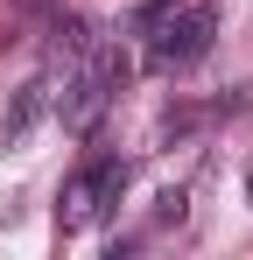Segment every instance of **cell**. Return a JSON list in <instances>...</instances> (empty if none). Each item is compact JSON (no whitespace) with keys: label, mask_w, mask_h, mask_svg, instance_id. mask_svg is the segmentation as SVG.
I'll use <instances>...</instances> for the list:
<instances>
[{"label":"cell","mask_w":253,"mask_h":260,"mask_svg":"<svg viewBox=\"0 0 253 260\" xmlns=\"http://www.w3.org/2000/svg\"><path fill=\"white\" fill-rule=\"evenodd\" d=\"M126 85V56L120 49H91L78 71H71V85H64V99H56V113L71 120V127H91L106 106H113V91Z\"/></svg>","instance_id":"1"},{"label":"cell","mask_w":253,"mask_h":260,"mask_svg":"<svg viewBox=\"0 0 253 260\" xmlns=\"http://www.w3.org/2000/svg\"><path fill=\"white\" fill-rule=\"evenodd\" d=\"M120 183H126L120 162H84L71 176V190H64V225H91L106 211V197H120Z\"/></svg>","instance_id":"2"},{"label":"cell","mask_w":253,"mask_h":260,"mask_svg":"<svg viewBox=\"0 0 253 260\" xmlns=\"http://www.w3.org/2000/svg\"><path fill=\"white\" fill-rule=\"evenodd\" d=\"M211 28H218L211 7H183L162 36H155V63H197V56L211 49Z\"/></svg>","instance_id":"3"},{"label":"cell","mask_w":253,"mask_h":260,"mask_svg":"<svg viewBox=\"0 0 253 260\" xmlns=\"http://www.w3.org/2000/svg\"><path fill=\"white\" fill-rule=\"evenodd\" d=\"M42 106H49V85H42V78H28V85H21V99H14V113H7V134L21 141V134L42 120Z\"/></svg>","instance_id":"4"},{"label":"cell","mask_w":253,"mask_h":260,"mask_svg":"<svg viewBox=\"0 0 253 260\" xmlns=\"http://www.w3.org/2000/svg\"><path fill=\"white\" fill-rule=\"evenodd\" d=\"M14 7H42V0H14Z\"/></svg>","instance_id":"5"}]
</instances>
